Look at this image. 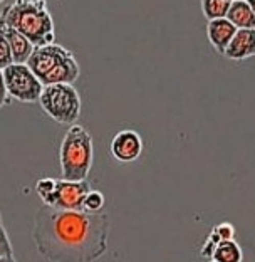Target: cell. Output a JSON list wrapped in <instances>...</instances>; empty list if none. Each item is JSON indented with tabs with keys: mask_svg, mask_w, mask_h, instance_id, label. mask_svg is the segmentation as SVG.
I'll use <instances>...</instances> for the list:
<instances>
[{
	"mask_svg": "<svg viewBox=\"0 0 255 262\" xmlns=\"http://www.w3.org/2000/svg\"><path fill=\"white\" fill-rule=\"evenodd\" d=\"M201 12H203L206 20H215L227 17V12L230 7V2L227 0H200Z\"/></svg>",
	"mask_w": 255,
	"mask_h": 262,
	"instance_id": "5bb4252c",
	"label": "cell"
},
{
	"mask_svg": "<svg viewBox=\"0 0 255 262\" xmlns=\"http://www.w3.org/2000/svg\"><path fill=\"white\" fill-rule=\"evenodd\" d=\"M26 64L42 82V86L74 84L81 76V68L76 61V56L67 47L56 42L34 47Z\"/></svg>",
	"mask_w": 255,
	"mask_h": 262,
	"instance_id": "3957f363",
	"label": "cell"
},
{
	"mask_svg": "<svg viewBox=\"0 0 255 262\" xmlns=\"http://www.w3.org/2000/svg\"><path fill=\"white\" fill-rule=\"evenodd\" d=\"M111 155L121 163H131L143 153V138L134 129H121L111 140Z\"/></svg>",
	"mask_w": 255,
	"mask_h": 262,
	"instance_id": "ba28073f",
	"label": "cell"
},
{
	"mask_svg": "<svg viewBox=\"0 0 255 262\" xmlns=\"http://www.w3.org/2000/svg\"><path fill=\"white\" fill-rule=\"evenodd\" d=\"M39 104L51 120L59 124H76L81 116V96L73 84L44 86Z\"/></svg>",
	"mask_w": 255,
	"mask_h": 262,
	"instance_id": "5b68a950",
	"label": "cell"
},
{
	"mask_svg": "<svg viewBox=\"0 0 255 262\" xmlns=\"http://www.w3.org/2000/svg\"><path fill=\"white\" fill-rule=\"evenodd\" d=\"M109 229L106 212L42 205L34 217L32 242L40 257L49 262H96L108 252Z\"/></svg>",
	"mask_w": 255,
	"mask_h": 262,
	"instance_id": "6da1fadb",
	"label": "cell"
},
{
	"mask_svg": "<svg viewBox=\"0 0 255 262\" xmlns=\"http://www.w3.org/2000/svg\"><path fill=\"white\" fill-rule=\"evenodd\" d=\"M103 208H104V195L98 192V190H89L84 200H82L81 210L87 213H99L104 212Z\"/></svg>",
	"mask_w": 255,
	"mask_h": 262,
	"instance_id": "9a60e30c",
	"label": "cell"
},
{
	"mask_svg": "<svg viewBox=\"0 0 255 262\" xmlns=\"http://www.w3.org/2000/svg\"><path fill=\"white\" fill-rule=\"evenodd\" d=\"M227 2H230V4H232V2H235V0H227Z\"/></svg>",
	"mask_w": 255,
	"mask_h": 262,
	"instance_id": "cb8c5ba5",
	"label": "cell"
},
{
	"mask_svg": "<svg viewBox=\"0 0 255 262\" xmlns=\"http://www.w3.org/2000/svg\"><path fill=\"white\" fill-rule=\"evenodd\" d=\"M223 57L228 61H247L255 57V29H237Z\"/></svg>",
	"mask_w": 255,
	"mask_h": 262,
	"instance_id": "9c48e42d",
	"label": "cell"
},
{
	"mask_svg": "<svg viewBox=\"0 0 255 262\" xmlns=\"http://www.w3.org/2000/svg\"><path fill=\"white\" fill-rule=\"evenodd\" d=\"M91 190L87 180L82 182H69V180H57L54 183V190L42 202L44 205L52 208H61V210H81L82 200Z\"/></svg>",
	"mask_w": 255,
	"mask_h": 262,
	"instance_id": "52a82bcc",
	"label": "cell"
},
{
	"mask_svg": "<svg viewBox=\"0 0 255 262\" xmlns=\"http://www.w3.org/2000/svg\"><path fill=\"white\" fill-rule=\"evenodd\" d=\"M212 260L215 262H242L244 260V252L242 247L234 241H220L212 252Z\"/></svg>",
	"mask_w": 255,
	"mask_h": 262,
	"instance_id": "4fadbf2b",
	"label": "cell"
},
{
	"mask_svg": "<svg viewBox=\"0 0 255 262\" xmlns=\"http://www.w3.org/2000/svg\"><path fill=\"white\" fill-rule=\"evenodd\" d=\"M4 2H5V0H0V5H2V4H4Z\"/></svg>",
	"mask_w": 255,
	"mask_h": 262,
	"instance_id": "d4e9b609",
	"label": "cell"
},
{
	"mask_svg": "<svg viewBox=\"0 0 255 262\" xmlns=\"http://www.w3.org/2000/svg\"><path fill=\"white\" fill-rule=\"evenodd\" d=\"M7 103H9V94H7V88H5L4 73H2V69H0V110Z\"/></svg>",
	"mask_w": 255,
	"mask_h": 262,
	"instance_id": "d6986e66",
	"label": "cell"
},
{
	"mask_svg": "<svg viewBox=\"0 0 255 262\" xmlns=\"http://www.w3.org/2000/svg\"><path fill=\"white\" fill-rule=\"evenodd\" d=\"M0 225H2V213H0Z\"/></svg>",
	"mask_w": 255,
	"mask_h": 262,
	"instance_id": "603a6c76",
	"label": "cell"
},
{
	"mask_svg": "<svg viewBox=\"0 0 255 262\" xmlns=\"http://www.w3.org/2000/svg\"><path fill=\"white\" fill-rule=\"evenodd\" d=\"M0 20L20 32L34 47L52 44L56 39L54 19L47 10V4L34 5L24 0H15L2 10Z\"/></svg>",
	"mask_w": 255,
	"mask_h": 262,
	"instance_id": "7a4b0ae2",
	"label": "cell"
},
{
	"mask_svg": "<svg viewBox=\"0 0 255 262\" xmlns=\"http://www.w3.org/2000/svg\"><path fill=\"white\" fill-rule=\"evenodd\" d=\"M2 73L9 98L27 104L39 103L44 86L27 64L12 62L5 69H2Z\"/></svg>",
	"mask_w": 255,
	"mask_h": 262,
	"instance_id": "8992f818",
	"label": "cell"
},
{
	"mask_svg": "<svg viewBox=\"0 0 255 262\" xmlns=\"http://www.w3.org/2000/svg\"><path fill=\"white\" fill-rule=\"evenodd\" d=\"M208 262H215V260H208Z\"/></svg>",
	"mask_w": 255,
	"mask_h": 262,
	"instance_id": "484cf974",
	"label": "cell"
},
{
	"mask_svg": "<svg viewBox=\"0 0 255 262\" xmlns=\"http://www.w3.org/2000/svg\"><path fill=\"white\" fill-rule=\"evenodd\" d=\"M213 232L220 237V241H234L235 239V227L230 222H222L213 227Z\"/></svg>",
	"mask_w": 255,
	"mask_h": 262,
	"instance_id": "e0dca14e",
	"label": "cell"
},
{
	"mask_svg": "<svg viewBox=\"0 0 255 262\" xmlns=\"http://www.w3.org/2000/svg\"><path fill=\"white\" fill-rule=\"evenodd\" d=\"M12 62V52H10V46L5 39V35L2 32V27H0V69H5L7 66Z\"/></svg>",
	"mask_w": 255,
	"mask_h": 262,
	"instance_id": "2e32d148",
	"label": "cell"
},
{
	"mask_svg": "<svg viewBox=\"0 0 255 262\" xmlns=\"http://www.w3.org/2000/svg\"><path fill=\"white\" fill-rule=\"evenodd\" d=\"M244 2L248 5V7H250L252 9V12H253V14H255V0H244Z\"/></svg>",
	"mask_w": 255,
	"mask_h": 262,
	"instance_id": "44dd1931",
	"label": "cell"
},
{
	"mask_svg": "<svg viewBox=\"0 0 255 262\" xmlns=\"http://www.w3.org/2000/svg\"><path fill=\"white\" fill-rule=\"evenodd\" d=\"M94 146L91 133L81 124H71L59 148L61 178L69 182L87 180L92 168Z\"/></svg>",
	"mask_w": 255,
	"mask_h": 262,
	"instance_id": "277c9868",
	"label": "cell"
},
{
	"mask_svg": "<svg viewBox=\"0 0 255 262\" xmlns=\"http://www.w3.org/2000/svg\"><path fill=\"white\" fill-rule=\"evenodd\" d=\"M0 27H2V32L7 39V42L10 46V52H12V61L15 64H26L27 59L31 57L34 46L29 42V39H26L20 32H17L15 29H12L9 26L0 20Z\"/></svg>",
	"mask_w": 255,
	"mask_h": 262,
	"instance_id": "8fae6325",
	"label": "cell"
},
{
	"mask_svg": "<svg viewBox=\"0 0 255 262\" xmlns=\"http://www.w3.org/2000/svg\"><path fill=\"white\" fill-rule=\"evenodd\" d=\"M0 262H17L14 255H7V257H0Z\"/></svg>",
	"mask_w": 255,
	"mask_h": 262,
	"instance_id": "ffe728a7",
	"label": "cell"
},
{
	"mask_svg": "<svg viewBox=\"0 0 255 262\" xmlns=\"http://www.w3.org/2000/svg\"><path fill=\"white\" fill-rule=\"evenodd\" d=\"M225 19L232 22L235 29H255V14L244 0H235L230 4Z\"/></svg>",
	"mask_w": 255,
	"mask_h": 262,
	"instance_id": "7c38bea8",
	"label": "cell"
},
{
	"mask_svg": "<svg viewBox=\"0 0 255 262\" xmlns=\"http://www.w3.org/2000/svg\"><path fill=\"white\" fill-rule=\"evenodd\" d=\"M237 29L230 20L223 19H215L206 22V39H208L210 46L217 54L223 56L225 49L230 44V40L235 35Z\"/></svg>",
	"mask_w": 255,
	"mask_h": 262,
	"instance_id": "30bf717a",
	"label": "cell"
},
{
	"mask_svg": "<svg viewBox=\"0 0 255 262\" xmlns=\"http://www.w3.org/2000/svg\"><path fill=\"white\" fill-rule=\"evenodd\" d=\"M24 2H27V4H34V5H37V4H45V0H24Z\"/></svg>",
	"mask_w": 255,
	"mask_h": 262,
	"instance_id": "7402d4cb",
	"label": "cell"
},
{
	"mask_svg": "<svg viewBox=\"0 0 255 262\" xmlns=\"http://www.w3.org/2000/svg\"><path fill=\"white\" fill-rule=\"evenodd\" d=\"M7 255H14V247H12L10 237L2 224L0 225V257H7Z\"/></svg>",
	"mask_w": 255,
	"mask_h": 262,
	"instance_id": "ac0fdd59",
	"label": "cell"
}]
</instances>
